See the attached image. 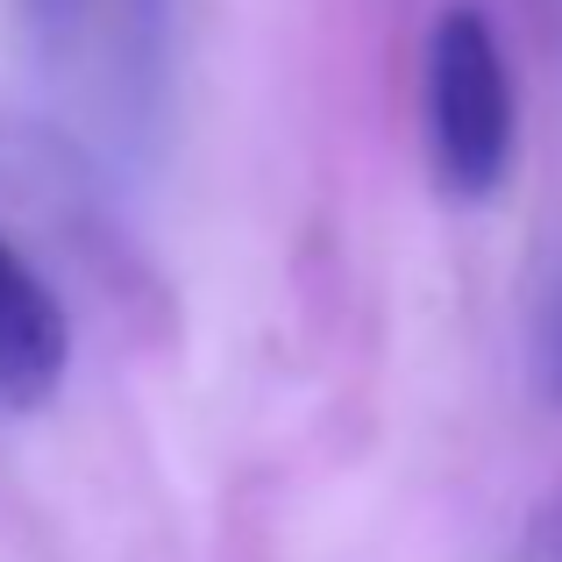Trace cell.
Listing matches in <instances>:
<instances>
[{
	"label": "cell",
	"instance_id": "6da1fadb",
	"mask_svg": "<svg viewBox=\"0 0 562 562\" xmlns=\"http://www.w3.org/2000/svg\"><path fill=\"white\" fill-rule=\"evenodd\" d=\"M420 128H427V165L449 200L477 206L513 179L520 150V100H513V65L484 8H441L427 29L420 57Z\"/></svg>",
	"mask_w": 562,
	"mask_h": 562
},
{
	"label": "cell",
	"instance_id": "7a4b0ae2",
	"mask_svg": "<svg viewBox=\"0 0 562 562\" xmlns=\"http://www.w3.org/2000/svg\"><path fill=\"white\" fill-rule=\"evenodd\" d=\"M71 378V314L0 228V406L36 413Z\"/></svg>",
	"mask_w": 562,
	"mask_h": 562
},
{
	"label": "cell",
	"instance_id": "3957f363",
	"mask_svg": "<svg viewBox=\"0 0 562 562\" xmlns=\"http://www.w3.org/2000/svg\"><path fill=\"white\" fill-rule=\"evenodd\" d=\"M165 22H171V0H114V43L128 57V79L150 93L157 86V57H165Z\"/></svg>",
	"mask_w": 562,
	"mask_h": 562
},
{
	"label": "cell",
	"instance_id": "277c9868",
	"mask_svg": "<svg viewBox=\"0 0 562 562\" xmlns=\"http://www.w3.org/2000/svg\"><path fill=\"white\" fill-rule=\"evenodd\" d=\"M22 8V29L36 43L43 65H71L86 43V22H93V0H14Z\"/></svg>",
	"mask_w": 562,
	"mask_h": 562
}]
</instances>
